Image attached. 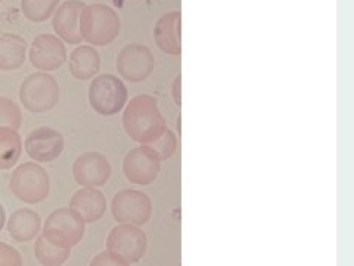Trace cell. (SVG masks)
<instances>
[{
  "label": "cell",
  "mask_w": 354,
  "mask_h": 266,
  "mask_svg": "<svg viewBox=\"0 0 354 266\" xmlns=\"http://www.w3.org/2000/svg\"><path fill=\"white\" fill-rule=\"evenodd\" d=\"M9 188L19 202L37 204L49 197V175L36 163H24L14 170Z\"/></svg>",
  "instance_id": "obj_6"
},
{
  "label": "cell",
  "mask_w": 354,
  "mask_h": 266,
  "mask_svg": "<svg viewBox=\"0 0 354 266\" xmlns=\"http://www.w3.org/2000/svg\"><path fill=\"white\" fill-rule=\"evenodd\" d=\"M59 85L49 73L30 74L19 87L21 104L30 113H48L59 103Z\"/></svg>",
  "instance_id": "obj_3"
},
{
  "label": "cell",
  "mask_w": 354,
  "mask_h": 266,
  "mask_svg": "<svg viewBox=\"0 0 354 266\" xmlns=\"http://www.w3.org/2000/svg\"><path fill=\"white\" fill-rule=\"evenodd\" d=\"M88 266H130V263L113 251H102L96 254Z\"/></svg>",
  "instance_id": "obj_26"
},
{
  "label": "cell",
  "mask_w": 354,
  "mask_h": 266,
  "mask_svg": "<svg viewBox=\"0 0 354 266\" xmlns=\"http://www.w3.org/2000/svg\"><path fill=\"white\" fill-rule=\"evenodd\" d=\"M70 73L77 80H88L101 70V57L92 46H79L71 52Z\"/></svg>",
  "instance_id": "obj_18"
},
{
  "label": "cell",
  "mask_w": 354,
  "mask_h": 266,
  "mask_svg": "<svg viewBox=\"0 0 354 266\" xmlns=\"http://www.w3.org/2000/svg\"><path fill=\"white\" fill-rule=\"evenodd\" d=\"M6 228L17 242H28L37 238L41 229V218L32 209H18L10 215Z\"/></svg>",
  "instance_id": "obj_17"
},
{
  "label": "cell",
  "mask_w": 354,
  "mask_h": 266,
  "mask_svg": "<svg viewBox=\"0 0 354 266\" xmlns=\"http://www.w3.org/2000/svg\"><path fill=\"white\" fill-rule=\"evenodd\" d=\"M111 212L118 224L142 227L152 216V202L145 193L123 190L114 195Z\"/></svg>",
  "instance_id": "obj_7"
},
{
  "label": "cell",
  "mask_w": 354,
  "mask_h": 266,
  "mask_svg": "<svg viewBox=\"0 0 354 266\" xmlns=\"http://www.w3.org/2000/svg\"><path fill=\"white\" fill-rule=\"evenodd\" d=\"M106 249L108 251L118 254L129 263H136L145 256L148 238L139 227L120 224L108 234Z\"/></svg>",
  "instance_id": "obj_8"
},
{
  "label": "cell",
  "mask_w": 354,
  "mask_h": 266,
  "mask_svg": "<svg viewBox=\"0 0 354 266\" xmlns=\"http://www.w3.org/2000/svg\"><path fill=\"white\" fill-rule=\"evenodd\" d=\"M5 220H6V213H5V209H3L2 203H0V231H2L5 227Z\"/></svg>",
  "instance_id": "obj_28"
},
{
  "label": "cell",
  "mask_w": 354,
  "mask_h": 266,
  "mask_svg": "<svg viewBox=\"0 0 354 266\" xmlns=\"http://www.w3.org/2000/svg\"><path fill=\"white\" fill-rule=\"evenodd\" d=\"M86 234V224L71 207H59L48 216L43 225V237L62 249H71Z\"/></svg>",
  "instance_id": "obj_4"
},
{
  "label": "cell",
  "mask_w": 354,
  "mask_h": 266,
  "mask_svg": "<svg viewBox=\"0 0 354 266\" xmlns=\"http://www.w3.org/2000/svg\"><path fill=\"white\" fill-rule=\"evenodd\" d=\"M0 266H22L19 251L6 242H0Z\"/></svg>",
  "instance_id": "obj_25"
},
{
  "label": "cell",
  "mask_w": 354,
  "mask_h": 266,
  "mask_svg": "<svg viewBox=\"0 0 354 266\" xmlns=\"http://www.w3.org/2000/svg\"><path fill=\"white\" fill-rule=\"evenodd\" d=\"M73 176L83 188L104 186L111 177V163L101 152H83L73 164Z\"/></svg>",
  "instance_id": "obj_12"
},
{
  "label": "cell",
  "mask_w": 354,
  "mask_h": 266,
  "mask_svg": "<svg viewBox=\"0 0 354 266\" xmlns=\"http://www.w3.org/2000/svg\"><path fill=\"white\" fill-rule=\"evenodd\" d=\"M153 37L164 53L179 57L182 53V14L170 12L162 15L155 24Z\"/></svg>",
  "instance_id": "obj_15"
},
{
  "label": "cell",
  "mask_w": 354,
  "mask_h": 266,
  "mask_svg": "<svg viewBox=\"0 0 354 266\" xmlns=\"http://www.w3.org/2000/svg\"><path fill=\"white\" fill-rule=\"evenodd\" d=\"M123 126L127 135L140 145H148L167 130L157 99L147 94L131 98L126 104Z\"/></svg>",
  "instance_id": "obj_1"
},
{
  "label": "cell",
  "mask_w": 354,
  "mask_h": 266,
  "mask_svg": "<svg viewBox=\"0 0 354 266\" xmlns=\"http://www.w3.org/2000/svg\"><path fill=\"white\" fill-rule=\"evenodd\" d=\"M35 256L43 266H62L70 258V249L55 246L41 236L36 238Z\"/></svg>",
  "instance_id": "obj_21"
},
{
  "label": "cell",
  "mask_w": 354,
  "mask_h": 266,
  "mask_svg": "<svg viewBox=\"0 0 354 266\" xmlns=\"http://www.w3.org/2000/svg\"><path fill=\"white\" fill-rule=\"evenodd\" d=\"M180 83H182V77L177 76L174 82H173V87H171V92H173V99L177 105H182V92H180Z\"/></svg>",
  "instance_id": "obj_27"
},
{
  "label": "cell",
  "mask_w": 354,
  "mask_h": 266,
  "mask_svg": "<svg viewBox=\"0 0 354 266\" xmlns=\"http://www.w3.org/2000/svg\"><path fill=\"white\" fill-rule=\"evenodd\" d=\"M22 125V113L12 99L0 96V127L18 130Z\"/></svg>",
  "instance_id": "obj_23"
},
{
  "label": "cell",
  "mask_w": 354,
  "mask_h": 266,
  "mask_svg": "<svg viewBox=\"0 0 354 266\" xmlns=\"http://www.w3.org/2000/svg\"><path fill=\"white\" fill-rule=\"evenodd\" d=\"M0 3H2V0H0Z\"/></svg>",
  "instance_id": "obj_29"
},
{
  "label": "cell",
  "mask_w": 354,
  "mask_h": 266,
  "mask_svg": "<svg viewBox=\"0 0 354 266\" xmlns=\"http://www.w3.org/2000/svg\"><path fill=\"white\" fill-rule=\"evenodd\" d=\"M155 58L149 48L140 43H130L117 55L118 74L131 83H140L152 74Z\"/></svg>",
  "instance_id": "obj_9"
},
{
  "label": "cell",
  "mask_w": 354,
  "mask_h": 266,
  "mask_svg": "<svg viewBox=\"0 0 354 266\" xmlns=\"http://www.w3.org/2000/svg\"><path fill=\"white\" fill-rule=\"evenodd\" d=\"M121 22L113 8L102 3L87 5L82 10L79 30L82 40L93 46H106L120 35Z\"/></svg>",
  "instance_id": "obj_2"
},
{
  "label": "cell",
  "mask_w": 354,
  "mask_h": 266,
  "mask_svg": "<svg viewBox=\"0 0 354 266\" xmlns=\"http://www.w3.org/2000/svg\"><path fill=\"white\" fill-rule=\"evenodd\" d=\"M70 207L79 213L84 224H93L104 218L106 212V198L96 188H82L71 197Z\"/></svg>",
  "instance_id": "obj_16"
},
{
  "label": "cell",
  "mask_w": 354,
  "mask_h": 266,
  "mask_svg": "<svg viewBox=\"0 0 354 266\" xmlns=\"http://www.w3.org/2000/svg\"><path fill=\"white\" fill-rule=\"evenodd\" d=\"M27 42L14 33L0 36V70L14 71L26 62Z\"/></svg>",
  "instance_id": "obj_19"
},
{
  "label": "cell",
  "mask_w": 354,
  "mask_h": 266,
  "mask_svg": "<svg viewBox=\"0 0 354 266\" xmlns=\"http://www.w3.org/2000/svg\"><path fill=\"white\" fill-rule=\"evenodd\" d=\"M161 170V161L148 145L133 148L123 160V172L127 181L135 185H151Z\"/></svg>",
  "instance_id": "obj_10"
},
{
  "label": "cell",
  "mask_w": 354,
  "mask_h": 266,
  "mask_svg": "<svg viewBox=\"0 0 354 266\" xmlns=\"http://www.w3.org/2000/svg\"><path fill=\"white\" fill-rule=\"evenodd\" d=\"M148 147L155 152L160 161H165L171 159L177 150V138L171 130H165L161 136H158L153 142L148 143Z\"/></svg>",
  "instance_id": "obj_24"
},
{
  "label": "cell",
  "mask_w": 354,
  "mask_h": 266,
  "mask_svg": "<svg viewBox=\"0 0 354 266\" xmlns=\"http://www.w3.org/2000/svg\"><path fill=\"white\" fill-rule=\"evenodd\" d=\"M66 58H68L66 48L58 36L44 33L31 43L30 62L40 71L49 73L58 70L66 62Z\"/></svg>",
  "instance_id": "obj_11"
},
{
  "label": "cell",
  "mask_w": 354,
  "mask_h": 266,
  "mask_svg": "<svg viewBox=\"0 0 354 266\" xmlns=\"http://www.w3.org/2000/svg\"><path fill=\"white\" fill-rule=\"evenodd\" d=\"M22 154V139L18 130L0 127V170L12 169Z\"/></svg>",
  "instance_id": "obj_20"
},
{
  "label": "cell",
  "mask_w": 354,
  "mask_h": 266,
  "mask_svg": "<svg viewBox=\"0 0 354 266\" xmlns=\"http://www.w3.org/2000/svg\"><path fill=\"white\" fill-rule=\"evenodd\" d=\"M26 152L30 159L39 163L57 160L64 151V136L57 129L37 127L28 133L24 142Z\"/></svg>",
  "instance_id": "obj_13"
},
{
  "label": "cell",
  "mask_w": 354,
  "mask_h": 266,
  "mask_svg": "<svg viewBox=\"0 0 354 266\" xmlns=\"http://www.w3.org/2000/svg\"><path fill=\"white\" fill-rule=\"evenodd\" d=\"M61 0H21V10L31 22L48 21L57 10Z\"/></svg>",
  "instance_id": "obj_22"
},
{
  "label": "cell",
  "mask_w": 354,
  "mask_h": 266,
  "mask_svg": "<svg viewBox=\"0 0 354 266\" xmlns=\"http://www.w3.org/2000/svg\"><path fill=\"white\" fill-rule=\"evenodd\" d=\"M129 92L124 82L113 74L96 76L88 86V103L97 114L111 117L124 109Z\"/></svg>",
  "instance_id": "obj_5"
},
{
  "label": "cell",
  "mask_w": 354,
  "mask_h": 266,
  "mask_svg": "<svg viewBox=\"0 0 354 266\" xmlns=\"http://www.w3.org/2000/svg\"><path fill=\"white\" fill-rule=\"evenodd\" d=\"M84 3L80 0H66L52 15V27L57 36L70 44H79L82 42L79 21Z\"/></svg>",
  "instance_id": "obj_14"
}]
</instances>
